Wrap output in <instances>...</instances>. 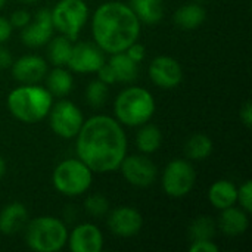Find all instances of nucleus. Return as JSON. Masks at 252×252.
I'll use <instances>...</instances> for the list:
<instances>
[{"mask_svg":"<svg viewBox=\"0 0 252 252\" xmlns=\"http://www.w3.org/2000/svg\"><path fill=\"white\" fill-rule=\"evenodd\" d=\"M77 137V157L99 174L120 168L127 155V136L123 126L109 115L84 120Z\"/></svg>","mask_w":252,"mask_h":252,"instance_id":"nucleus-1","label":"nucleus"},{"mask_svg":"<svg viewBox=\"0 0 252 252\" xmlns=\"http://www.w3.org/2000/svg\"><path fill=\"white\" fill-rule=\"evenodd\" d=\"M142 22L133 9L123 1H105L92 16V35L103 53L126 52L137 41Z\"/></svg>","mask_w":252,"mask_h":252,"instance_id":"nucleus-2","label":"nucleus"},{"mask_svg":"<svg viewBox=\"0 0 252 252\" xmlns=\"http://www.w3.org/2000/svg\"><path fill=\"white\" fill-rule=\"evenodd\" d=\"M7 109L19 121L34 124L44 120L53 105L52 93L38 84H21L7 96Z\"/></svg>","mask_w":252,"mask_h":252,"instance_id":"nucleus-3","label":"nucleus"},{"mask_svg":"<svg viewBox=\"0 0 252 252\" xmlns=\"http://www.w3.org/2000/svg\"><path fill=\"white\" fill-rule=\"evenodd\" d=\"M155 108L152 93L143 87H127L114 102L115 120L127 127H140L149 123L155 114Z\"/></svg>","mask_w":252,"mask_h":252,"instance_id":"nucleus-4","label":"nucleus"},{"mask_svg":"<svg viewBox=\"0 0 252 252\" xmlns=\"http://www.w3.org/2000/svg\"><path fill=\"white\" fill-rule=\"evenodd\" d=\"M25 242L30 250L37 252H58L65 248L68 229L65 223L52 216H41L27 223Z\"/></svg>","mask_w":252,"mask_h":252,"instance_id":"nucleus-5","label":"nucleus"},{"mask_svg":"<svg viewBox=\"0 0 252 252\" xmlns=\"http://www.w3.org/2000/svg\"><path fill=\"white\" fill-rule=\"evenodd\" d=\"M52 182L59 193L65 196H80L90 189L93 171L80 158H69L56 165Z\"/></svg>","mask_w":252,"mask_h":252,"instance_id":"nucleus-6","label":"nucleus"},{"mask_svg":"<svg viewBox=\"0 0 252 252\" xmlns=\"http://www.w3.org/2000/svg\"><path fill=\"white\" fill-rule=\"evenodd\" d=\"M53 28L71 41L77 40L89 19V6L84 0H59L50 10Z\"/></svg>","mask_w":252,"mask_h":252,"instance_id":"nucleus-7","label":"nucleus"},{"mask_svg":"<svg viewBox=\"0 0 252 252\" xmlns=\"http://www.w3.org/2000/svg\"><path fill=\"white\" fill-rule=\"evenodd\" d=\"M196 183V171L186 159H174L162 171L161 185L164 192L171 198L188 196Z\"/></svg>","mask_w":252,"mask_h":252,"instance_id":"nucleus-8","label":"nucleus"},{"mask_svg":"<svg viewBox=\"0 0 252 252\" xmlns=\"http://www.w3.org/2000/svg\"><path fill=\"white\" fill-rule=\"evenodd\" d=\"M47 117L53 133L66 140L74 139L84 123V115L81 109L74 102L66 99H62L58 103L52 105Z\"/></svg>","mask_w":252,"mask_h":252,"instance_id":"nucleus-9","label":"nucleus"},{"mask_svg":"<svg viewBox=\"0 0 252 252\" xmlns=\"http://www.w3.org/2000/svg\"><path fill=\"white\" fill-rule=\"evenodd\" d=\"M123 177L136 188H149L155 183L158 176L157 165L143 155H126L120 164Z\"/></svg>","mask_w":252,"mask_h":252,"instance_id":"nucleus-10","label":"nucleus"},{"mask_svg":"<svg viewBox=\"0 0 252 252\" xmlns=\"http://www.w3.org/2000/svg\"><path fill=\"white\" fill-rule=\"evenodd\" d=\"M103 52L92 43L72 44V50L68 59V68L78 74H93L105 63Z\"/></svg>","mask_w":252,"mask_h":252,"instance_id":"nucleus-11","label":"nucleus"},{"mask_svg":"<svg viewBox=\"0 0 252 252\" xmlns=\"http://www.w3.org/2000/svg\"><path fill=\"white\" fill-rule=\"evenodd\" d=\"M53 24L50 10L40 9L34 18L21 30V40L27 47L37 49L49 43V40L53 37Z\"/></svg>","mask_w":252,"mask_h":252,"instance_id":"nucleus-12","label":"nucleus"},{"mask_svg":"<svg viewBox=\"0 0 252 252\" xmlns=\"http://www.w3.org/2000/svg\"><path fill=\"white\" fill-rule=\"evenodd\" d=\"M149 78L164 90L177 87L183 80V69L177 59L171 56H158L149 63Z\"/></svg>","mask_w":252,"mask_h":252,"instance_id":"nucleus-13","label":"nucleus"},{"mask_svg":"<svg viewBox=\"0 0 252 252\" xmlns=\"http://www.w3.org/2000/svg\"><path fill=\"white\" fill-rule=\"evenodd\" d=\"M109 230L120 238H133L143 227L142 214L133 207H118L108 214Z\"/></svg>","mask_w":252,"mask_h":252,"instance_id":"nucleus-14","label":"nucleus"},{"mask_svg":"<svg viewBox=\"0 0 252 252\" xmlns=\"http://www.w3.org/2000/svg\"><path fill=\"white\" fill-rule=\"evenodd\" d=\"M103 242V235L96 224L81 223L68 232L66 245L72 252H100Z\"/></svg>","mask_w":252,"mask_h":252,"instance_id":"nucleus-15","label":"nucleus"},{"mask_svg":"<svg viewBox=\"0 0 252 252\" xmlns=\"http://www.w3.org/2000/svg\"><path fill=\"white\" fill-rule=\"evenodd\" d=\"M10 69L21 84H38L47 74V62L37 55H25L13 61Z\"/></svg>","mask_w":252,"mask_h":252,"instance_id":"nucleus-16","label":"nucleus"},{"mask_svg":"<svg viewBox=\"0 0 252 252\" xmlns=\"http://www.w3.org/2000/svg\"><path fill=\"white\" fill-rule=\"evenodd\" d=\"M250 227V217L248 213L238 207H229L221 210L219 217V229L226 236H241Z\"/></svg>","mask_w":252,"mask_h":252,"instance_id":"nucleus-17","label":"nucleus"},{"mask_svg":"<svg viewBox=\"0 0 252 252\" xmlns=\"http://www.w3.org/2000/svg\"><path fill=\"white\" fill-rule=\"evenodd\" d=\"M28 223V210L21 202H10L0 211V232L15 235Z\"/></svg>","mask_w":252,"mask_h":252,"instance_id":"nucleus-18","label":"nucleus"},{"mask_svg":"<svg viewBox=\"0 0 252 252\" xmlns=\"http://www.w3.org/2000/svg\"><path fill=\"white\" fill-rule=\"evenodd\" d=\"M208 199L217 210H226L238 204V188L229 180H217L210 186Z\"/></svg>","mask_w":252,"mask_h":252,"instance_id":"nucleus-19","label":"nucleus"},{"mask_svg":"<svg viewBox=\"0 0 252 252\" xmlns=\"http://www.w3.org/2000/svg\"><path fill=\"white\" fill-rule=\"evenodd\" d=\"M174 24L186 31L196 30L207 19V10L199 3H186L174 12Z\"/></svg>","mask_w":252,"mask_h":252,"instance_id":"nucleus-20","label":"nucleus"},{"mask_svg":"<svg viewBox=\"0 0 252 252\" xmlns=\"http://www.w3.org/2000/svg\"><path fill=\"white\" fill-rule=\"evenodd\" d=\"M74 87L72 74L63 66H55L52 71L46 74V89L52 93V96L65 97L71 93Z\"/></svg>","mask_w":252,"mask_h":252,"instance_id":"nucleus-21","label":"nucleus"},{"mask_svg":"<svg viewBox=\"0 0 252 252\" xmlns=\"http://www.w3.org/2000/svg\"><path fill=\"white\" fill-rule=\"evenodd\" d=\"M111 68L115 72L117 83H133L139 74V63L134 62L126 52L111 55L108 61Z\"/></svg>","mask_w":252,"mask_h":252,"instance_id":"nucleus-22","label":"nucleus"},{"mask_svg":"<svg viewBox=\"0 0 252 252\" xmlns=\"http://www.w3.org/2000/svg\"><path fill=\"white\" fill-rule=\"evenodd\" d=\"M140 22L154 25L164 16V0H130L128 4Z\"/></svg>","mask_w":252,"mask_h":252,"instance_id":"nucleus-23","label":"nucleus"},{"mask_svg":"<svg viewBox=\"0 0 252 252\" xmlns=\"http://www.w3.org/2000/svg\"><path fill=\"white\" fill-rule=\"evenodd\" d=\"M161 143H162V134L157 126L148 123L140 126V130L137 131L136 136V145L142 154L151 155L157 152L161 148Z\"/></svg>","mask_w":252,"mask_h":252,"instance_id":"nucleus-24","label":"nucleus"},{"mask_svg":"<svg viewBox=\"0 0 252 252\" xmlns=\"http://www.w3.org/2000/svg\"><path fill=\"white\" fill-rule=\"evenodd\" d=\"M185 154L192 161L207 159L213 154V142L207 134L196 133L188 139L185 145Z\"/></svg>","mask_w":252,"mask_h":252,"instance_id":"nucleus-25","label":"nucleus"},{"mask_svg":"<svg viewBox=\"0 0 252 252\" xmlns=\"http://www.w3.org/2000/svg\"><path fill=\"white\" fill-rule=\"evenodd\" d=\"M49 47H47V56L52 65L55 66H65L68 63L71 50H72V43L68 37L59 35L55 38L49 40Z\"/></svg>","mask_w":252,"mask_h":252,"instance_id":"nucleus-26","label":"nucleus"},{"mask_svg":"<svg viewBox=\"0 0 252 252\" xmlns=\"http://www.w3.org/2000/svg\"><path fill=\"white\" fill-rule=\"evenodd\" d=\"M217 224L211 217L199 216L195 219L189 227V238L190 241H201V239H213L216 235Z\"/></svg>","mask_w":252,"mask_h":252,"instance_id":"nucleus-27","label":"nucleus"},{"mask_svg":"<svg viewBox=\"0 0 252 252\" xmlns=\"http://www.w3.org/2000/svg\"><path fill=\"white\" fill-rule=\"evenodd\" d=\"M108 93H109L108 84H105L100 80H94L86 89V100L93 108H102L106 103Z\"/></svg>","mask_w":252,"mask_h":252,"instance_id":"nucleus-28","label":"nucleus"},{"mask_svg":"<svg viewBox=\"0 0 252 252\" xmlns=\"http://www.w3.org/2000/svg\"><path fill=\"white\" fill-rule=\"evenodd\" d=\"M84 208L90 216L102 217L109 213V201L100 193H93L84 201Z\"/></svg>","mask_w":252,"mask_h":252,"instance_id":"nucleus-29","label":"nucleus"},{"mask_svg":"<svg viewBox=\"0 0 252 252\" xmlns=\"http://www.w3.org/2000/svg\"><path fill=\"white\" fill-rule=\"evenodd\" d=\"M238 204L248 214L252 211V182L247 180L238 188Z\"/></svg>","mask_w":252,"mask_h":252,"instance_id":"nucleus-30","label":"nucleus"},{"mask_svg":"<svg viewBox=\"0 0 252 252\" xmlns=\"http://www.w3.org/2000/svg\"><path fill=\"white\" fill-rule=\"evenodd\" d=\"M220 250L213 239H201V241H190L189 251L190 252H217Z\"/></svg>","mask_w":252,"mask_h":252,"instance_id":"nucleus-31","label":"nucleus"},{"mask_svg":"<svg viewBox=\"0 0 252 252\" xmlns=\"http://www.w3.org/2000/svg\"><path fill=\"white\" fill-rule=\"evenodd\" d=\"M31 15H30V12H27V10H24V9H19V10H15L12 15H10V18H9V22H10V25H12V28H19V30H22L30 21H31Z\"/></svg>","mask_w":252,"mask_h":252,"instance_id":"nucleus-32","label":"nucleus"},{"mask_svg":"<svg viewBox=\"0 0 252 252\" xmlns=\"http://www.w3.org/2000/svg\"><path fill=\"white\" fill-rule=\"evenodd\" d=\"M97 80H100V81H103L105 84H114V83H117V78H115V72H114V69L111 68V65L108 63V62H105L99 69H97Z\"/></svg>","mask_w":252,"mask_h":252,"instance_id":"nucleus-33","label":"nucleus"},{"mask_svg":"<svg viewBox=\"0 0 252 252\" xmlns=\"http://www.w3.org/2000/svg\"><path fill=\"white\" fill-rule=\"evenodd\" d=\"M126 53L134 61V62H137V63H140L143 59H145V55H146V49H145V46L143 44H140V43H137V41H134L131 46H128L127 47V50H126Z\"/></svg>","mask_w":252,"mask_h":252,"instance_id":"nucleus-34","label":"nucleus"},{"mask_svg":"<svg viewBox=\"0 0 252 252\" xmlns=\"http://www.w3.org/2000/svg\"><path fill=\"white\" fill-rule=\"evenodd\" d=\"M12 31H13V28H12L9 19H6L4 16L0 15V44L6 43L10 38Z\"/></svg>","mask_w":252,"mask_h":252,"instance_id":"nucleus-35","label":"nucleus"},{"mask_svg":"<svg viewBox=\"0 0 252 252\" xmlns=\"http://www.w3.org/2000/svg\"><path fill=\"white\" fill-rule=\"evenodd\" d=\"M239 117H241V121L244 123V126L247 128H250L252 124V105L251 102H245V105L241 108V112H239Z\"/></svg>","mask_w":252,"mask_h":252,"instance_id":"nucleus-36","label":"nucleus"},{"mask_svg":"<svg viewBox=\"0 0 252 252\" xmlns=\"http://www.w3.org/2000/svg\"><path fill=\"white\" fill-rule=\"evenodd\" d=\"M12 62H13V58H12V53L9 52V49H6L4 46L0 44V69L10 68Z\"/></svg>","mask_w":252,"mask_h":252,"instance_id":"nucleus-37","label":"nucleus"},{"mask_svg":"<svg viewBox=\"0 0 252 252\" xmlns=\"http://www.w3.org/2000/svg\"><path fill=\"white\" fill-rule=\"evenodd\" d=\"M4 173H6V162H4V159L0 157V179L4 176Z\"/></svg>","mask_w":252,"mask_h":252,"instance_id":"nucleus-38","label":"nucleus"},{"mask_svg":"<svg viewBox=\"0 0 252 252\" xmlns=\"http://www.w3.org/2000/svg\"><path fill=\"white\" fill-rule=\"evenodd\" d=\"M4 4H6V0H0V9H3Z\"/></svg>","mask_w":252,"mask_h":252,"instance_id":"nucleus-39","label":"nucleus"},{"mask_svg":"<svg viewBox=\"0 0 252 252\" xmlns=\"http://www.w3.org/2000/svg\"><path fill=\"white\" fill-rule=\"evenodd\" d=\"M19 1H24V3H34V1H37V0H19Z\"/></svg>","mask_w":252,"mask_h":252,"instance_id":"nucleus-40","label":"nucleus"}]
</instances>
